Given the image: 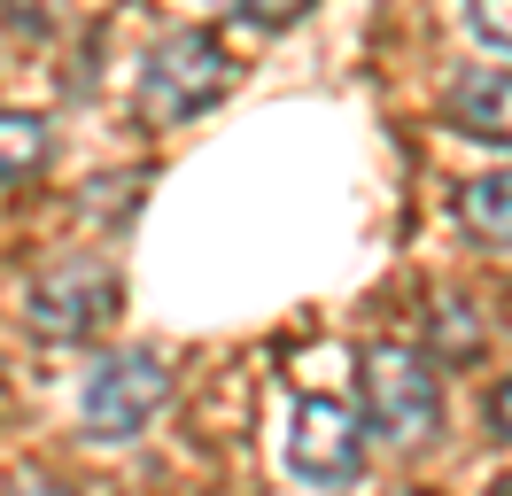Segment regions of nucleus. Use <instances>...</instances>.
Segmentation results:
<instances>
[{"mask_svg":"<svg viewBox=\"0 0 512 496\" xmlns=\"http://www.w3.org/2000/svg\"><path fill=\"white\" fill-rule=\"evenodd\" d=\"M24 318H32V334H47V341L101 334V326L117 318V272H109L101 256H55V264L24 287Z\"/></svg>","mask_w":512,"mask_h":496,"instance_id":"4","label":"nucleus"},{"mask_svg":"<svg viewBox=\"0 0 512 496\" xmlns=\"http://www.w3.org/2000/svg\"><path fill=\"white\" fill-rule=\"evenodd\" d=\"M489 427H497V434H505V442H512V380H505V388H497V396H489Z\"/></svg>","mask_w":512,"mask_h":496,"instance_id":"13","label":"nucleus"},{"mask_svg":"<svg viewBox=\"0 0 512 496\" xmlns=\"http://www.w3.org/2000/svg\"><path fill=\"white\" fill-rule=\"evenodd\" d=\"M8 496H78V489H70V481H55V473H24Z\"/></svg>","mask_w":512,"mask_h":496,"instance_id":"12","label":"nucleus"},{"mask_svg":"<svg viewBox=\"0 0 512 496\" xmlns=\"http://www.w3.org/2000/svg\"><path fill=\"white\" fill-rule=\"evenodd\" d=\"M474 24H481V39L512 47V0H474Z\"/></svg>","mask_w":512,"mask_h":496,"instance_id":"11","label":"nucleus"},{"mask_svg":"<svg viewBox=\"0 0 512 496\" xmlns=\"http://www.w3.org/2000/svg\"><path fill=\"white\" fill-rule=\"evenodd\" d=\"M458 225L481 248H512V171H481L458 186Z\"/></svg>","mask_w":512,"mask_h":496,"instance_id":"7","label":"nucleus"},{"mask_svg":"<svg viewBox=\"0 0 512 496\" xmlns=\"http://www.w3.org/2000/svg\"><path fill=\"white\" fill-rule=\"evenodd\" d=\"M450 124L474 132V140L512 148V70H466L450 86Z\"/></svg>","mask_w":512,"mask_h":496,"instance_id":"6","label":"nucleus"},{"mask_svg":"<svg viewBox=\"0 0 512 496\" xmlns=\"http://www.w3.org/2000/svg\"><path fill=\"white\" fill-rule=\"evenodd\" d=\"M404 496H427V489H404Z\"/></svg>","mask_w":512,"mask_h":496,"instance_id":"14","label":"nucleus"},{"mask_svg":"<svg viewBox=\"0 0 512 496\" xmlns=\"http://www.w3.org/2000/svg\"><path fill=\"white\" fill-rule=\"evenodd\" d=\"M163 403H171V372H163L156 349H117V357H101L86 372V388H78V419L94 442H132V434H148Z\"/></svg>","mask_w":512,"mask_h":496,"instance_id":"3","label":"nucleus"},{"mask_svg":"<svg viewBox=\"0 0 512 496\" xmlns=\"http://www.w3.org/2000/svg\"><path fill=\"white\" fill-rule=\"evenodd\" d=\"M47 163V124L32 109H0V186H24Z\"/></svg>","mask_w":512,"mask_h":496,"instance_id":"8","label":"nucleus"},{"mask_svg":"<svg viewBox=\"0 0 512 496\" xmlns=\"http://www.w3.org/2000/svg\"><path fill=\"white\" fill-rule=\"evenodd\" d=\"M435 341H443V357H474L481 326L466 318V303H435Z\"/></svg>","mask_w":512,"mask_h":496,"instance_id":"10","label":"nucleus"},{"mask_svg":"<svg viewBox=\"0 0 512 496\" xmlns=\"http://www.w3.org/2000/svg\"><path fill=\"white\" fill-rule=\"evenodd\" d=\"M365 419H373V434L381 442H396V450H419L427 434L443 427V380H435V365L419 357V349H404V341H381V349H365Z\"/></svg>","mask_w":512,"mask_h":496,"instance_id":"1","label":"nucleus"},{"mask_svg":"<svg viewBox=\"0 0 512 496\" xmlns=\"http://www.w3.org/2000/svg\"><path fill=\"white\" fill-rule=\"evenodd\" d=\"M225 86H233V55L218 47V31H171V39H156V55L140 62V109H148V124H187Z\"/></svg>","mask_w":512,"mask_h":496,"instance_id":"2","label":"nucleus"},{"mask_svg":"<svg viewBox=\"0 0 512 496\" xmlns=\"http://www.w3.org/2000/svg\"><path fill=\"white\" fill-rule=\"evenodd\" d=\"M357 458H365V442H357V419L342 411L334 396H303L295 403V434H288V465L295 481H311V489H334V481H350Z\"/></svg>","mask_w":512,"mask_h":496,"instance_id":"5","label":"nucleus"},{"mask_svg":"<svg viewBox=\"0 0 512 496\" xmlns=\"http://www.w3.org/2000/svg\"><path fill=\"white\" fill-rule=\"evenodd\" d=\"M225 16H241V24H256V31H280V24H295L311 0H218Z\"/></svg>","mask_w":512,"mask_h":496,"instance_id":"9","label":"nucleus"}]
</instances>
